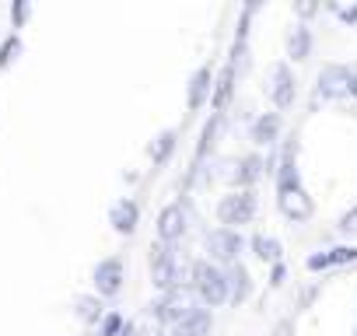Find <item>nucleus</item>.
<instances>
[{"instance_id":"nucleus-1","label":"nucleus","mask_w":357,"mask_h":336,"mask_svg":"<svg viewBox=\"0 0 357 336\" xmlns=\"http://www.w3.org/2000/svg\"><path fill=\"white\" fill-rule=\"evenodd\" d=\"M193 291L197 298L207 305V308H218L231 298V287H228V270H221L214 259H197L193 263Z\"/></svg>"},{"instance_id":"nucleus-2","label":"nucleus","mask_w":357,"mask_h":336,"mask_svg":"<svg viewBox=\"0 0 357 336\" xmlns=\"http://www.w3.org/2000/svg\"><path fill=\"white\" fill-rule=\"evenodd\" d=\"M197 291L193 287H186V284H178V287H172V291H165L158 301H151L147 308H151V315H158L165 326H175V322H183L190 312H197Z\"/></svg>"},{"instance_id":"nucleus-3","label":"nucleus","mask_w":357,"mask_h":336,"mask_svg":"<svg viewBox=\"0 0 357 336\" xmlns=\"http://www.w3.org/2000/svg\"><path fill=\"white\" fill-rule=\"evenodd\" d=\"M256 211H259V200H256V190H231V193H225L221 200H218V221L225 224V228H242V224H249L252 217H256Z\"/></svg>"},{"instance_id":"nucleus-4","label":"nucleus","mask_w":357,"mask_h":336,"mask_svg":"<svg viewBox=\"0 0 357 336\" xmlns=\"http://www.w3.org/2000/svg\"><path fill=\"white\" fill-rule=\"evenodd\" d=\"M151 280H154V287L161 294L183 284V266H178V256L165 242H154L151 245Z\"/></svg>"},{"instance_id":"nucleus-5","label":"nucleus","mask_w":357,"mask_h":336,"mask_svg":"<svg viewBox=\"0 0 357 336\" xmlns=\"http://www.w3.org/2000/svg\"><path fill=\"white\" fill-rule=\"evenodd\" d=\"M266 161L259 154H242V158H225L221 161V179H228L235 190H252V183H259Z\"/></svg>"},{"instance_id":"nucleus-6","label":"nucleus","mask_w":357,"mask_h":336,"mask_svg":"<svg viewBox=\"0 0 357 336\" xmlns=\"http://www.w3.org/2000/svg\"><path fill=\"white\" fill-rule=\"evenodd\" d=\"M204 245H207V259H214V263H228V266H231V263H238V252H242L245 238H242L238 228H225V224H218L214 231H207Z\"/></svg>"},{"instance_id":"nucleus-7","label":"nucleus","mask_w":357,"mask_h":336,"mask_svg":"<svg viewBox=\"0 0 357 336\" xmlns=\"http://www.w3.org/2000/svg\"><path fill=\"white\" fill-rule=\"evenodd\" d=\"M266 95L277 109H291L294 98H298V81H294V70L287 63H273L266 70Z\"/></svg>"},{"instance_id":"nucleus-8","label":"nucleus","mask_w":357,"mask_h":336,"mask_svg":"<svg viewBox=\"0 0 357 336\" xmlns=\"http://www.w3.org/2000/svg\"><path fill=\"white\" fill-rule=\"evenodd\" d=\"M354 74L357 70H350L347 63H326L319 70V84H315L319 98H347L354 88Z\"/></svg>"},{"instance_id":"nucleus-9","label":"nucleus","mask_w":357,"mask_h":336,"mask_svg":"<svg viewBox=\"0 0 357 336\" xmlns=\"http://www.w3.org/2000/svg\"><path fill=\"white\" fill-rule=\"evenodd\" d=\"M91 280H95V294H98V298H116V294L123 291V280H126V266H123V259H119V256H105V259H98Z\"/></svg>"},{"instance_id":"nucleus-10","label":"nucleus","mask_w":357,"mask_h":336,"mask_svg":"<svg viewBox=\"0 0 357 336\" xmlns=\"http://www.w3.org/2000/svg\"><path fill=\"white\" fill-rule=\"evenodd\" d=\"M277 207H280V214L291 217V221H308L312 211H315V204H312V197H308V190H305L301 183H298V186H280V190H277Z\"/></svg>"},{"instance_id":"nucleus-11","label":"nucleus","mask_w":357,"mask_h":336,"mask_svg":"<svg viewBox=\"0 0 357 336\" xmlns=\"http://www.w3.org/2000/svg\"><path fill=\"white\" fill-rule=\"evenodd\" d=\"M186 235V211L183 204H165L161 214H158V242L172 245Z\"/></svg>"},{"instance_id":"nucleus-12","label":"nucleus","mask_w":357,"mask_h":336,"mask_svg":"<svg viewBox=\"0 0 357 336\" xmlns=\"http://www.w3.org/2000/svg\"><path fill=\"white\" fill-rule=\"evenodd\" d=\"M357 263V249L354 245H333V249H319L305 259V266L312 273H322V270H333V266H350Z\"/></svg>"},{"instance_id":"nucleus-13","label":"nucleus","mask_w":357,"mask_h":336,"mask_svg":"<svg viewBox=\"0 0 357 336\" xmlns=\"http://www.w3.org/2000/svg\"><path fill=\"white\" fill-rule=\"evenodd\" d=\"M214 70H211V63H200L197 70H193V77H190V88H186V105L197 112V109H204V102L214 95Z\"/></svg>"},{"instance_id":"nucleus-14","label":"nucleus","mask_w":357,"mask_h":336,"mask_svg":"<svg viewBox=\"0 0 357 336\" xmlns=\"http://www.w3.org/2000/svg\"><path fill=\"white\" fill-rule=\"evenodd\" d=\"M109 224H112L119 235H133L137 224H140V207H137V200H130V197L116 200V204L109 207Z\"/></svg>"},{"instance_id":"nucleus-15","label":"nucleus","mask_w":357,"mask_h":336,"mask_svg":"<svg viewBox=\"0 0 357 336\" xmlns=\"http://www.w3.org/2000/svg\"><path fill=\"white\" fill-rule=\"evenodd\" d=\"M211 326H214L211 308H197V312H190L183 322L168 326V329H165V336H211Z\"/></svg>"},{"instance_id":"nucleus-16","label":"nucleus","mask_w":357,"mask_h":336,"mask_svg":"<svg viewBox=\"0 0 357 336\" xmlns=\"http://www.w3.org/2000/svg\"><path fill=\"white\" fill-rule=\"evenodd\" d=\"M235 77H238V67L235 63H225L214 77V95H211V105L214 112H221L228 102H231V91H235Z\"/></svg>"},{"instance_id":"nucleus-17","label":"nucleus","mask_w":357,"mask_h":336,"mask_svg":"<svg viewBox=\"0 0 357 336\" xmlns=\"http://www.w3.org/2000/svg\"><path fill=\"white\" fill-rule=\"evenodd\" d=\"M280 126H284L280 112H263V116L252 119V130H249V133H252V140H256L259 147H270V144H277Z\"/></svg>"},{"instance_id":"nucleus-18","label":"nucleus","mask_w":357,"mask_h":336,"mask_svg":"<svg viewBox=\"0 0 357 336\" xmlns=\"http://www.w3.org/2000/svg\"><path fill=\"white\" fill-rule=\"evenodd\" d=\"M308 53H312V29L298 22V25L287 32V56H291V60H308Z\"/></svg>"},{"instance_id":"nucleus-19","label":"nucleus","mask_w":357,"mask_h":336,"mask_svg":"<svg viewBox=\"0 0 357 336\" xmlns=\"http://www.w3.org/2000/svg\"><path fill=\"white\" fill-rule=\"evenodd\" d=\"M175 144H178V133L168 126V130H161L151 144H147V154H151V161L154 165H165L168 158H172V151H175Z\"/></svg>"},{"instance_id":"nucleus-20","label":"nucleus","mask_w":357,"mask_h":336,"mask_svg":"<svg viewBox=\"0 0 357 336\" xmlns=\"http://www.w3.org/2000/svg\"><path fill=\"white\" fill-rule=\"evenodd\" d=\"M249 245H252V252H256L263 263H273V266H277V263H284V245H280L273 235H252V242H249Z\"/></svg>"},{"instance_id":"nucleus-21","label":"nucleus","mask_w":357,"mask_h":336,"mask_svg":"<svg viewBox=\"0 0 357 336\" xmlns=\"http://www.w3.org/2000/svg\"><path fill=\"white\" fill-rule=\"evenodd\" d=\"M228 287H231V301H235V305H242V301L249 298L252 280H249V270H245L242 263H231V266H228Z\"/></svg>"},{"instance_id":"nucleus-22","label":"nucleus","mask_w":357,"mask_h":336,"mask_svg":"<svg viewBox=\"0 0 357 336\" xmlns=\"http://www.w3.org/2000/svg\"><path fill=\"white\" fill-rule=\"evenodd\" d=\"M221 123H225V116L221 112H211V119L204 123V130H200V144H197V165L207 158V151L214 147V140H218V133H221Z\"/></svg>"},{"instance_id":"nucleus-23","label":"nucleus","mask_w":357,"mask_h":336,"mask_svg":"<svg viewBox=\"0 0 357 336\" xmlns=\"http://www.w3.org/2000/svg\"><path fill=\"white\" fill-rule=\"evenodd\" d=\"M74 305H77V315H81L84 322H98V326H102V319L109 315V312L102 308V298H98V294H77Z\"/></svg>"},{"instance_id":"nucleus-24","label":"nucleus","mask_w":357,"mask_h":336,"mask_svg":"<svg viewBox=\"0 0 357 336\" xmlns=\"http://www.w3.org/2000/svg\"><path fill=\"white\" fill-rule=\"evenodd\" d=\"M18 53H22V36H18V32H11L4 43H0V70L11 67V63L18 60Z\"/></svg>"},{"instance_id":"nucleus-25","label":"nucleus","mask_w":357,"mask_h":336,"mask_svg":"<svg viewBox=\"0 0 357 336\" xmlns=\"http://www.w3.org/2000/svg\"><path fill=\"white\" fill-rule=\"evenodd\" d=\"M119 333H123V315L119 312H109L102 319V326H98V336H119Z\"/></svg>"},{"instance_id":"nucleus-26","label":"nucleus","mask_w":357,"mask_h":336,"mask_svg":"<svg viewBox=\"0 0 357 336\" xmlns=\"http://www.w3.org/2000/svg\"><path fill=\"white\" fill-rule=\"evenodd\" d=\"M336 231H340V235H357V204H354L350 211H343V214H340Z\"/></svg>"},{"instance_id":"nucleus-27","label":"nucleus","mask_w":357,"mask_h":336,"mask_svg":"<svg viewBox=\"0 0 357 336\" xmlns=\"http://www.w3.org/2000/svg\"><path fill=\"white\" fill-rule=\"evenodd\" d=\"M29 15H32V4H29V0H18V4H11V22H15V29H22Z\"/></svg>"},{"instance_id":"nucleus-28","label":"nucleus","mask_w":357,"mask_h":336,"mask_svg":"<svg viewBox=\"0 0 357 336\" xmlns=\"http://www.w3.org/2000/svg\"><path fill=\"white\" fill-rule=\"evenodd\" d=\"M333 11H336L347 25H354V29H357V4H350V8H333Z\"/></svg>"},{"instance_id":"nucleus-29","label":"nucleus","mask_w":357,"mask_h":336,"mask_svg":"<svg viewBox=\"0 0 357 336\" xmlns=\"http://www.w3.org/2000/svg\"><path fill=\"white\" fill-rule=\"evenodd\" d=\"M284 277H287V266H284V263H277V266L270 270V284H273V287H280V284H284Z\"/></svg>"},{"instance_id":"nucleus-30","label":"nucleus","mask_w":357,"mask_h":336,"mask_svg":"<svg viewBox=\"0 0 357 336\" xmlns=\"http://www.w3.org/2000/svg\"><path fill=\"white\" fill-rule=\"evenodd\" d=\"M294 11H298L301 18H312V15L319 11V4H312V0H301V4H294Z\"/></svg>"},{"instance_id":"nucleus-31","label":"nucleus","mask_w":357,"mask_h":336,"mask_svg":"<svg viewBox=\"0 0 357 336\" xmlns=\"http://www.w3.org/2000/svg\"><path fill=\"white\" fill-rule=\"evenodd\" d=\"M273 336H291V319H284V322L273 329Z\"/></svg>"},{"instance_id":"nucleus-32","label":"nucleus","mask_w":357,"mask_h":336,"mask_svg":"<svg viewBox=\"0 0 357 336\" xmlns=\"http://www.w3.org/2000/svg\"><path fill=\"white\" fill-rule=\"evenodd\" d=\"M137 336H165L161 329H137Z\"/></svg>"},{"instance_id":"nucleus-33","label":"nucleus","mask_w":357,"mask_h":336,"mask_svg":"<svg viewBox=\"0 0 357 336\" xmlns=\"http://www.w3.org/2000/svg\"><path fill=\"white\" fill-rule=\"evenodd\" d=\"M350 95H354V98H357V74H354V88H350Z\"/></svg>"},{"instance_id":"nucleus-34","label":"nucleus","mask_w":357,"mask_h":336,"mask_svg":"<svg viewBox=\"0 0 357 336\" xmlns=\"http://www.w3.org/2000/svg\"><path fill=\"white\" fill-rule=\"evenodd\" d=\"M354 336H357V333H354Z\"/></svg>"}]
</instances>
